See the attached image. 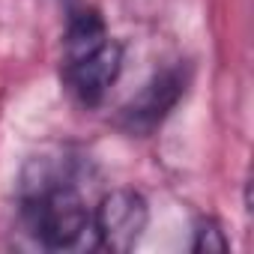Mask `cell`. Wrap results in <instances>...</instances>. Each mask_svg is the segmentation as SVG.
I'll return each instance as SVG.
<instances>
[{
    "instance_id": "obj_1",
    "label": "cell",
    "mask_w": 254,
    "mask_h": 254,
    "mask_svg": "<svg viewBox=\"0 0 254 254\" xmlns=\"http://www.w3.org/2000/svg\"><path fill=\"white\" fill-rule=\"evenodd\" d=\"M21 215L45 248H69L90 227V212L78 189L48 159H33L21 180Z\"/></svg>"
},
{
    "instance_id": "obj_2",
    "label": "cell",
    "mask_w": 254,
    "mask_h": 254,
    "mask_svg": "<svg viewBox=\"0 0 254 254\" xmlns=\"http://www.w3.org/2000/svg\"><path fill=\"white\" fill-rule=\"evenodd\" d=\"M150 221V206L144 200L141 191L135 189H114L108 191L96 212H93V230H96V242L102 251L111 254H126L132 251Z\"/></svg>"
},
{
    "instance_id": "obj_3",
    "label": "cell",
    "mask_w": 254,
    "mask_h": 254,
    "mask_svg": "<svg viewBox=\"0 0 254 254\" xmlns=\"http://www.w3.org/2000/svg\"><path fill=\"white\" fill-rule=\"evenodd\" d=\"M189 84V75L183 66H171L162 69L159 75H153L129 102L120 111V126L129 135H150L165 123V117L177 108V102L183 99Z\"/></svg>"
},
{
    "instance_id": "obj_4",
    "label": "cell",
    "mask_w": 254,
    "mask_h": 254,
    "mask_svg": "<svg viewBox=\"0 0 254 254\" xmlns=\"http://www.w3.org/2000/svg\"><path fill=\"white\" fill-rule=\"evenodd\" d=\"M120 69H123V45L108 36L102 45L66 57L63 78L81 105H99L120 78Z\"/></svg>"
},
{
    "instance_id": "obj_5",
    "label": "cell",
    "mask_w": 254,
    "mask_h": 254,
    "mask_svg": "<svg viewBox=\"0 0 254 254\" xmlns=\"http://www.w3.org/2000/svg\"><path fill=\"white\" fill-rule=\"evenodd\" d=\"M227 248H230V242H227L224 230H221L212 218H206V221L197 224V230H194V242H191V251H197V254H224Z\"/></svg>"
}]
</instances>
